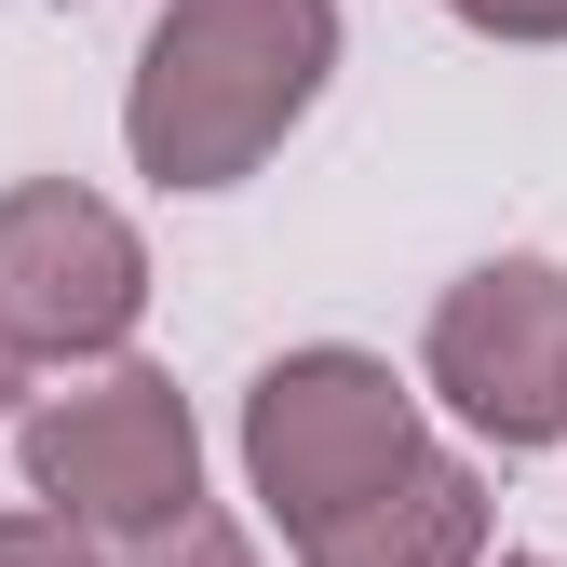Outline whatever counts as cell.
Instances as JSON below:
<instances>
[{
  "label": "cell",
  "instance_id": "1",
  "mask_svg": "<svg viewBox=\"0 0 567 567\" xmlns=\"http://www.w3.org/2000/svg\"><path fill=\"white\" fill-rule=\"evenodd\" d=\"M324 68H338V0H163L122 135L163 189H230L284 150Z\"/></svg>",
  "mask_w": 567,
  "mask_h": 567
},
{
  "label": "cell",
  "instance_id": "2",
  "mask_svg": "<svg viewBox=\"0 0 567 567\" xmlns=\"http://www.w3.org/2000/svg\"><path fill=\"white\" fill-rule=\"evenodd\" d=\"M405 460H419V405H405V379L379 351H284L244 392V473L284 514V540H311L351 501H379Z\"/></svg>",
  "mask_w": 567,
  "mask_h": 567
},
{
  "label": "cell",
  "instance_id": "3",
  "mask_svg": "<svg viewBox=\"0 0 567 567\" xmlns=\"http://www.w3.org/2000/svg\"><path fill=\"white\" fill-rule=\"evenodd\" d=\"M28 486L54 514H82V527H122V540H150L203 501V433H189V392L150 379V365H122L95 392H54L28 419Z\"/></svg>",
  "mask_w": 567,
  "mask_h": 567
},
{
  "label": "cell",
  "instance_id": "4",
  "mask_svg": "<svg viewBox=\"0 0 567 567\" xmlns=\"http://www.w3.org/2000/svg\"><path fill=\"white\" fill-rule=\"evenodd\" d=\"M433 392L501 446L567 433V270L554 257H486L433 311Z\"/></svg>",
  "mask_w": 567,
  "mask_h": 567
},
{
  "label": "cell",
  "instance_id": "5",
  "mask_svg": "<svg viewBox=\"0 0 567 567\" xmlns=\"http://www.w3.org/2000/svg\"><path fill=\"white\" fill-rule=\"evenodd\" d=\"M150 311V244H135L95 189L28 176L0 203V324L28 351H122Z\"/></svg>",
  "mask_w": 567,
  "mask_h": 567
},
{
  "label": "cell",
  "instance_id": "6",
  "mask_svg": "<svg viewBox=\"0 0 567 567\" xmlns=\"http://www.w3.org/2000/svg\"><path fill=\"white\" fill-rule=\"evenodd\" d=\"M298 567H486V486H473V460L419 446L379 501H351L338 527H311Z\"/></svg>",
  "mask_w": 567,
  "mask_h": 567
},
{
  "label": "cell",
  "instance_id": "7",
  "mask_svg": "<svg viewBox=\"0 0 567 567\" xmlns=\"http://www.w3.org/2000/svg\"><path fill=\"white\" fill-rule=\"evenodd\" d=\"M135 567H257V554H244V527H217V514L189 501L176 527H150V540H135Z\"/></svg>",
  "mask_w": 567,
  "mask_h": 567
},
{
  "label": "cell",
  "instance_id": "8",
  "mask_svg": "<svg viewBox=\"0 0 567 567\" xmlns=\"http://www.w3.org/2000/svg\"><path fill=\"white\" fill-rule=\"evenodd\" d=\"M0 567H95L82 514H0Z\"/></svg>",
  "mask_w": 567,
  "mask_h": 567
},
{
  "label": "cell",
  "instance_id": "9",
  "mask_svg": "<svg viewBox=\"0 0 567 567\" xmlns=\"http://www.w3.org/2000/svg\"><path fill=\"white\" fill-rule=\"evenodd\" d=\"M446 14L486 41H567V0H446Z\"/></svg>",
  "mask_w": 567,
  "mask_h": 567
},
{
  "label": "cell",
  "instance_id": "10",
  "mask_svg": "<svg viewBox=\"0 0 567 567\" xmlns=\"http://www.w3.org/2000/svg\"><path fill=\"white\" fill-rule=\"evenodd\" d=\"M14 392H28V338L0 324V419H14Z\"/></svg>",
  "mask_w": 567,
  "mask_h": 567
},
{
  "label": "cell",
  "instance_id": "11",
  "mask_svg": "<svg viewBox=\"0 0 567 567\" xmlns=\"http://www.w3.org/2000/svg\"><path fill=\"white\" fill-rule=\"evenodd\" d=\"M514 567H540V554H514Z\"/></svg>",
  "mask_w": 567,
  "mask_h": 567
}]
</instances>
